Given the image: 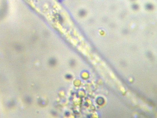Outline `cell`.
Wrapping results in <instances>:
<instances>
[{"instance_id":"4","label":"cell","mask_w":157,"mask_h":118,"mask_svg":"<svg viewBox=\"0 0 157 118\" xmlns=\"http://www.w3.org/2000/svg\"><path fill=\"white\" fill-rule=\"evenodd\" d=\"M76 64V62L74 60H71V66H74Z\"/></svg>"},{"instance_id":"3","label":"cell","mask_w":157,"mask_h":118,"mask_svg":"<svg viewBox=\"0 0 157 118\" xmlns=\"http://www.w3.org/2000/svg\"><path fill=\"white\" fill-rule=\"evenodd\" d=\"M131 9L134 11H138V10L139 9L140 6L139 5L136 3H134L131 5Z\"/></svg>"},{"instance_id":"5","label":"cell","mask_w":157,"mask_h":118,"mask_svg":"<svg viewBox=\"0 0 157 118\" xmlns=\"http://www.w3.org/2000/svg\"><path fill=\"white\" fill-rule=\"evenodd\" d=\"M130 1H136V0H130Z\"/></svg>"},{"instance_id":"1","label":"cell","mask_w":157,"mask_h":118,"mask_svg":"<svg viewBox=\"0 0 157 118\" xmlns=\"http://www.w3.org/2000/svg\"><path fill=\"white\" fill-rule=\"evenodd\" d=\"M145 8L146 10L148 11H152L154 9V6L152 3H148L146 4Z\"/></svg>"},{"instance_id":"2","label":"cell","mask_w":157,"mask_h":118,"mask_svg":"<svg viewBox=\"0 0 157 118\" xmlns=\"http://www.w3.org/2000/svg\"><path fill=\"white\" fill-rule=\"evenodd\" d=\"M87 11L85 10L84 9H81L78 11V16L79 17H80V18H83V17H84L86 15H87Z\"/></svg>"}]
</instances>
